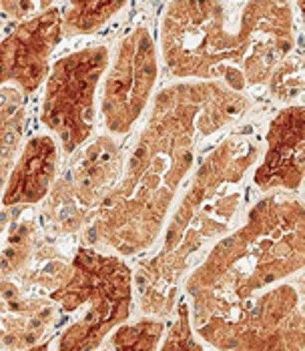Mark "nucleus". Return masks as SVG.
I'll return each mask as SVG.
<instances>
[{
	"instance_id": "nucleus-1",
	"label": "nucleus",
	"mask_w": 305,
	"mask_h": 351,
	"mask_svg": "<svg viewBox=\"0 0 305 351\" xmlns=\"http://www.w3.org/2000/svg\"><path fill=\"white\" fill-rule=\"evenodd\" d=\"M245 93L219 81H181L161 88L149 103L121 173L83 235L86 245L133 257L147 251L163 231L195 153L207 136L249 112Z\"/></svg>"
},
{
	"instance_id": "nucleus-2",
	"label": "nucleus",
	"mask_w": 305,
	"mask_h": 351,
	"mask_svg": "<svg viewBox=\"0 0 305 351\" xmlns=\"http://www.w3.org/2000/svg\"><path fill=\"white\" fill-rule=\"evenodd\" d=\"M159 30L171 77L219 81L239 93L267 84L295 49L289 0H169Z\"/></svg>"
},
{
	"instance_id": "nucleus-3",
	"label": "nucleus",
	"mask_w": 305,
	"mask_h": 351,
	"mask_svg": "<svg viewBox=\"0 0 305 351\" xmlns=\"http://www.w3.org/2000/svg\"><path fill=\"white\" fill-rule=\"evenodd\" d=\"M251 129L231 131L209 151L167 217L161 249L133 271L143 315L169 317L185 277L231 227L245 197L243 179L263 151Z\"/></svg>"
},
{
	"instance_id": "nucleus-4",
	"label": "nucleus",
	"mask_w": 305,
	"mask_h": 351,
	"mask_svg": "<svg viewBox=\"0 0 305 351\" xmlns=\"http://www.w3.org/2000/svg\"><path fill=\"white\" fill-rule=\"evenodd\" d=\"M305 265V211L289 191L265 195L243 225L213 245L183 281L193 299L191 322L235 309L265 287L300 273Z\"/></svg>"
},
{
	"instance_id": "nucleus-5",
	"label": "nucleus",
	"mask_w": 305,
	"mask_h": 351,
	"mask_svg": "<svg viewBox=\"0 0 305 351\" xmlns=\"http://www.w3.org/2000/svg\"><path fill=\"white\" fill-rule=\"evenodd\" d=\"M51 299L60 319H71L56 350H101L107 335L133 313V269L121 255L86 245L73 255L71 275Z\"/></svg>"
},
{
	"instance_id": "nucleus-6",
	"label": "nucleus",
	"mask_w": 305,
	"mask_h": 351,
	"mask_svg": "<svg viewBox=\"0 0 305 351\" xmlns=\"http://www.w3.org/2000/svg\"><path fill=\"white\" fill-rule=\"evenodd\" d=\"M209 348L217 350H295L305 348L302 287H265L235 309L195 325Z\"/></svg>"
},
{
	"instance_id": "nucleus-7",
	"label": "nucleus",
	"mask_w": 305,
	"mask_h": 351,
	"mask_svg": "<svg viewBox=\"0 0 305 351\" xmlns=\"http://www.w3.org/2000/svg\"><path fill=\"white\" fill-rule=\"evenodd\" d=\"M71 157L73 161L60 177L56 175L40 209V221L58 239L83 233L125 167L123 145L111 133L84 143Z\"/></svg>"
},
{
	"instance_id": "nucleus-8",
	"label": "nucleus",
	"mask_w": 305,
	"mask_h": 351,
	"mask_svg": "<svg viewBox=\"0 0 305 351\" xmlns=\"http://www.w3.org/2000/svg\"><path fill=\"white\" fill-rule=\"evenodd\" d=\"M109 58L111 53L105 45H88L60 56L47 75L40 121L66 157L93 136L97 88L109 66Z\"/></svg>"
},
{
	"instance_id": "nucleus-9",
	"label": "nucleus",
	"mask_w": 305,
	"mask_h": 351,
	"mask_svg": "<svg viewBox=\"0 0 305 351\" xmlns=\"http://www.w3.org/2000/svg\"><path fill=\"white\" fill-rule=\"evenodd\" d=\"M159 77L157 45L147 27L129 30L114 47L103 75L101 119L114 136H125L147 110Z\"/></svg>"
},
{
	"instance_id": "nucleus-10",
	"label": "nucleus",
	"mask_w": 305,
	"mask_h": 351,
	"mask_svg": "<svg viewBox=\"0 0 305 351\" xmlns=\"http://www.w3.org/2000/svg\"><path fill=\"white\" fill-rule=\"evenodd\" d=\"M62 38V12L49 8L21 21L0 43V86L12 84L25 97L40 88L49 75L51 54Z\"/></svg>"
},
{
	"instance_id": "nucleus-11",
	"label": "nucleus",
	"mask_w": 305,
	"mask_h": 351,
	"mask_svg": "<svg viewBox=\"0 0 305 351\" xmlns=\"http://www.w3.org/2000/svg\"><path fill=\"white\" fill-rule=\"evenodd\" d=\"M305 173V107L287 105L271 119L253 185L261 193H300Z\"/></svg>"
},
{
	"instance_id": "nucleus-12",
	"label": "nucleus",
	"mask_w": 305,
	"mask_h": 351,
	"mask_svg": "<svg viewBox=\"0 0 305 351\" xmlns=\"http://www.w3.org/2000/svg\"><path fill=\"white\" fill-rule=\"evenodd\" d=\"M60 322L51 298H40L16 279L0 275V346L10 350H40V341Z\"/></svg>"
},
{
	"instance_id": "nucleus-13",
	"label": "nucleus",
	"mask_w": 305,
	"mask_h": 351,
	"mask_svg": "<svg viewBox=\"0 0 305 351\" xmlns=\"http://www.w3.org/2000/svg\"><path fill=\"white\" fill-rule=\"evenodd\" d=\"M58 171V143L53 135L30 136L0 195V205H38L53 187Z\"/></svg>"
},
{
	"instance_id": "nucleus-14",
	"label": "nucleus",
	"mask_w": 305,
	"mask_h": 351,
	"mask_svg": "<svg viewBox=\"0 0 305 351\" xmlns=\"http://www.w3.org/2000/svg\"><path fill=\"white\" fill-rule=\"evenodd\" d=\"M47 235L34 205L0 207V275L16 277L32 263Z\"/></svg>"
},
{
	"instance_id": "nucleus-15",
	"label": "nucleus",
	"mask_w": 305,
	"mask_h": 351,
	"mask_svg": "<svg viewBox=\"0 0 305 351\" xmlns=\"http://www.w3.org/2000/svg\"><path fill=\"white\" fill-rule=\"evenodd\" d=\"M25 121V95L12 84L0 86V195L21 153Z\"/></svg>"
},
{
	"instance_id": "nucleus-16",
	"label": "nucleus",
	"mask_w": 305,
	"mask_h": 351,
	"mask_svg": "<svg viewBox=\"0 0 305 351\" xmlns=\"http://www.w3.org/2000/svg\"><path fill=\"white\" fill-rule=\"evenodd\" d=\"M125 4L127 0H66L62 36H79L101 30Z\"/></svg>"
},
{
	"instance_id": "nucleus-17",
	"label": "nucleus",
	"mask_w": 305,
	"mask_h": 351,
	"mask_svg": "<svg viewBox=\"0 0 305 351\" xmlns=\"http://www.w3.org/2000/svg\"><path fill=\"white\" fill-rule=\"evenodd\" d=\"M165 335L163 317L145 315L135 324L123 322L117 325L101 348L117 351H155L161 346V337Z\"/></svg>"
},
{
	"instance_id": "nucleus-18",
	"label": "nucleus",
	"mask_w": 305,
	"mask_h": 351,
	"mask_svg": "<svg viewBox=\"0 0 305 351\" xmlns=\"http://www.w3.org/2000/svg\"><path fill=\"white\" fill-rule=\"evenodd\" d=\"M269 93L281 105H302L304 97V56L302 51H291L269 77Z\"/></svg>"
},
{
	"instance_id": "nucleus-19",
	"label": "nucleus",
	"mask_w": 305,
	"mask_h": 351,
	"mask_svg": "<svg viewBox=\"0 0 305 351\" xmlns=\"http://www.w3.org/2000/svg\"><path fill=\"white\" fill-rule=\"evenodd\" d=\"M177 307V319L171 327L165 341L159 346V350H205L203 343H199L193 337V325H191V307L187 299H179Z\"/></svg>"
},
{
	"instance_id": "nucleus-20",
	"label": "nucleus",
	"mask_w": 305,
	"mask_h": 351,
	"mask_svg": "<svg viewBox=\"0 0 305 351\" xmlns=\"http://www.w3.org/2000/svg\"><path fill=\"white\" fill-rule=\"evenodd\" d=\"M55 0H0V8L12 21H28L53 8Z\"/></svg>"
},
{
	"instance_id": "nucleus-21",
	"label": "nucleus",
	"mask_w": 305,
	"mask_h": 351,
	"mask_svg": "<svg viewBox=\"0 0 305 351\" xmlns=\"http://www.w3.org/2000/svg\"><path fill=\"white\" fill-rule=\"evenodd\" d=\"M295 4H297V10L302 12V0H295Z\"/></svg>"
},
{
	"instance_id": "nucleus-22",
	"label": "nucleus",
	"mask_w": 305,
	"mask_h": 351,
	"mask_svg": "<svg viewBox=\"0 0 305 351\" xmlns=\"http://www.w3.org/2000/svg\"><path fill=\"white\" fill-rule=\"evenodd\" d=\"M0 27H2V21H0Z\"/></svg>"
}]
</instances>
